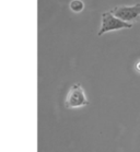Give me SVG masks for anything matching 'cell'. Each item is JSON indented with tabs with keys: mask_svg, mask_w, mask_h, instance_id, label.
Listing matches in <instances>:
<instances>
[{
	"mask_svg": "<svg viewBox=\"0 0 140 152\" xmlns=\"http://www.w3.org/2000/svg\"><path fill=\"white\" fill-rule=\"evenodd\" d=\"M89 105V101L86 99L84 90L82 89L80 83H75L70 88L65 100L66 108H79Z\"/></svg>",
	"mask_w": 140,
	"mask_h": 152,
	"instance_id": "obj_1",
	"label": "cell"
},
{
	"mask_svg": "<svg viewBox=\"0 0 140 152\" xmlns=\"http://www.w3.org/2000/svg\"><path fill=\"white\" fill-rule=\"evenodd\" d=\"M133 24L127 23L125 21L120 20L118 18H116L111 11L104 12L102 14V23H101V28H100L97 35L105 34L107 32L112 31H117V30H122V28H131Z\"/></svg>",
	"mask_w": 140,
	"mask_h": 152,
	"instance_id": "obj_2",
	"label": "cell"
},
{
	"mask_svg": "<svg viewBox=\"0 0 140 152\" xmlns=\"http://www.w3.org/2000/svg\"><path fill=\"white\" fill-rule=\"evenodd\" d=\"M111 12L116 18L125 21L127 23L133 24L140 17V4L133 6H119L111 10Z\"/></svg>",
	"mask_w": 140,
	"mask_h": 152,
	"instance_id": "obj_3",
	"label": "cell"
},
{
	"mask_svg": "<svg viewBox=\"0 0 140 152\" xmlns=\"http://www.w3.org/2000/svg\"><path fill=\"white\" fill-rule=\"evenodd\" d=\"M83 8H84V4L81 0H72L70 2V10L73 11L75 13L81 12L83 10Z\"/></svg>",
	"mask_w": 140,
	"mask_h": 152,
	"instance_id": "obj_4",
	"label": "cell"
},
{
	"mask_svg": "<svg viewBox=\"0 0 140 152\" xmlns=\"http://www.w3.org/2000/svg\"><path fill=\"white\" fill-rule=\"evenodd\" d=\"M136 67H137V70H138V71H140V61H138V62H137Z\"/></svg>",
	"mask_w": 140,
	"mask_h": 152,
	"instance_id": "obj_5",
	"label": "cell"
}]
</instances>
